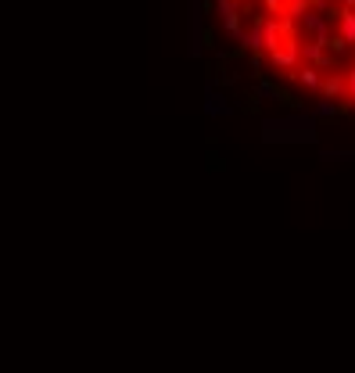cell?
<instances>
[{"label": "cell", "instance_id": "obj_2", "mask_svg": "<svg viewBox=\"0 0 355 373\" xmlns=\"http://www.w3.org/2000/svg\"><path fill=\"white\" fill-rule=\"evenodd\" d=\"M295 79L302 83V87H309V90H320V83H323V69H316V65H302V69L295 72Z\"/></svg>", "mask_w": 355, "mask_h": 373}, {"label": "cell", "instance_id": "obj_1", "mask_svg": "<svg viewBox=\"0 0 355 373\" xmlns=\"http://www.w3.org/2000/svg\"><path fill=\"white\" fill-rule=\"evenodd\" d=\"M320 94H323L327 101L348 97V83H345V76H341V72H327V76H323V83H320Z\"/></svg>", "mask_w": 355, "mask_h": 373}, {"label": "cell", "instance_id": "obj_3", "mask_svg": "<svg viewBox=\"0 0 355 373\" xmlns=\"http://www.w3.org/2000/svg\"><path fill=\"white\" fill-rule=\"evenodd\" d=\"M219 15H223V29L241 36V11H237V4H219Z\"/></svg>", "mask_w": 355, "mask_h": 373}]
</instances>
